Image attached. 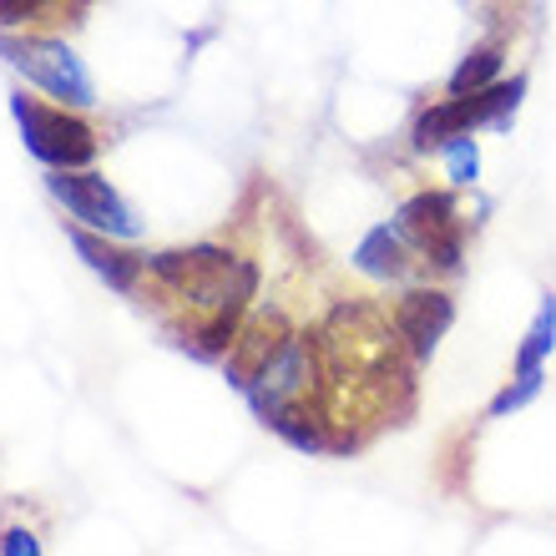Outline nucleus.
I'll list each match as a JSON object with an SVG mask.
<instances>
[{"label":"nucleus","instance_id":"12","mask_svg":"<svg viewBox=\"0 0 556 556\" xmlns=\"http://www.w3.org/2000/svg\"><path fill=\"white\" fill-rule=\"evenodd\" d=\"M552 344H556V299L546 293L542 308H536V319H531V329H527V344L516 350V375H531V369H542L546 354H552Z\"/></svg>","mask_w":556,"mask_h":556},{"label":"nucleus","instance_id":"10","mask_svg":"<svg viewBox=\"0 0 556 556\" xmlns=\"http://www.w3.org/2000/svg\"><path fill=\"white\" fill-rule=\"evenodd\" d=\"M354 268L369 278H384V283H395V278L410 274V253H405L400 228L395 233H390V228H369V233L359 238V249H354Z\"/></svg>","mask_w":556,"mask_h":556},{"label":"nucleus","instance_id":"5","mask_svg":"<svg viewBox=\"0 0 556 556\" xmlns=\"http://www.w3.org/2000/svg\"><path fill=\"white\" fill-rule=\"evenodd\" d=\"M400 238L420 249L425 258L445 274L460 268V253H466V238H460V207H455L451 192H415L410 203H400L395 213Z\"/></svg>","mask_w":556,"mask_h":556},{"label":"nucleus","instance_id":"4","mask_svg":"<svg viewBox=\"0 0 556 556\" xmlns=\"http://www.w3.org/2000/svg\"><path fill=\"white\" fill-rule=\"evenodd\" d=\"M0 56L11 61L30 87H41L46 97H56L61 106H91V102H97L91 76H87V66L72 56V46L46 41V36H26V41L0 36Z\"/></svg>","mask_w":556,"mask_h":556},{"label":"nucleus","instance_id":"11","mask_svg":"<svg viewBox=\"0 0 556 556\" xmlns=\"http://www.w3.org/2000/svg\"><path fill=\"white\" fill-rule=\"evenodd\" d=\"M243 304H249V299H233V304H223L218 314H213V319L203 324V329H198V344H192V354H198V359H218V354H228L233 350V339H238V329H243Z\"/></svg>","mask_w":556,"mask_h":556},{"label":"nucleus","instance_id":"8","mask_svg":"<svg viewBox=\"0 0 556 556\" xmlns=\"http://www.w3.org/2000/svg\"><path fill=\"white\" fill-rule=\"evenodd\" d=\"M451 324H455V304L440 289H410L395 304V334L405 339V350L415 359H430Z\"/></svg>","mask_w":556,"mask_h":556},{"label":"nucleus","instance_id":"9","mask_svg":"<svg viewBox=\"0 0 556 556\" xmlns=\"http://www.w3.org/2000/svg\"><path fill=\"white\" fill-rule=\"evenodd\" d=\"M72 243H76V253L87 258L97 274L112 283L117 293H132L137 289V274H142V258L137 253H127V249H112L106 238H91L87 228H72Z\"/></svg>","mask_w":556,"mask_h":556},{"label":"nucleus","instance_id":"15","mask_svg":"<svg viewBox=\"0 0 556 556\" xmlns=\"http://www.w3.org/2000/svg\"><path fill=\"white\" fill-rule=\"evenodd\" d=\"M445 167H451L455 182H476V173H481L476 142H470V137H451V142H445Z\"/></svg>","mask_w":556,"mask_h":556},{"label":"nucleus","instance_id":"6","mask_svg":"<svg viewBox=\"0 0 556 556\" xmlns=\"http://www.w3.org/2000/svg\"><path fill=\"white\" fill-rule=\"evenodd\" d=\"M46 188L66 203V213H72L76 223H87V228H97V233H106V238H137L142 233L137 213L122 203V192L112 188L106 177L81 173V167H56V173L46 177Z\"/></svg>","mask_w":556,"mask_h":556},{"label":"nucleus","instance_id":"7","mask_svg":"<svg viewBox=\"0 0 556 556\" xmlns=\"http://www.w3.org/2000/svg\"><path fill=\"white\" fill-rule=\"evenodd\" d=\"M289 339H293V329H289V319H283V308H253L249 319H243V329H238L233 350H228V384L249 390L278 359V350H283Z\"/></svg>","mask_w":556,"mask_h":556},{"label":"nucleus","instance_id":"17","mask_svg":"<svg viewBox=\"0 0 556 556\" xmlns=\"http://www.w3.org/2000/svg\"><path fill=\"white\" fill-rule=\"evenodd\" d=\"M0 552H5V556H36V552H41V542H36L30 531H5Z\"/></svg>","mask_w":556,"mask_h":556},{"label":"nucleus","instance_id":"16","mask_svg":"<svg viewBox=\"0 0 556 556\" xmlns=\"http://www.w3.org/2000/svg\"><path fill=\"white\" fill-rule=\"evenodd\" d=\"M41 11H51V0H0V30L26 26V21H36Z\"/></svg>","mask_w":556,"mask_h":556},{"label":"nucleus","instance_id":"3","mask_svg":"<svg viewBox=\"0 0 556 556\" xmlns=\"http://www.w3.org/2000/svg\"><path fill=\"white\" fill-rule=\"evenodd\" d=\"M11 112L21 122L26 152L41 157L46 167H87L97 157V132L81 117H72L66 106H46L21 91V97H11Z\"/></svg>","mask_w":556,"mask_h":556},{"label":"nucleus","instance_id":"1","mask_svg":"<svg viewBox=\"0 0 556 556\" xmlns=\"http://www.w3.org/2000/svg\"><path fill=\"white\" fill-rule=\"evenodd\" d=\"M152 274H157L182 304H198V308H223V304H233V299H249L253 283H258L253 264H243V258H233V253H223V249H207V243L157 253V258H152Z\"/></svg>","mask_w":556,"mask_h":556},{"label":"nucleus","instance_id":"2","mask_svg":"<svg viewBox=\"0 0 556 556\" xmlns=\"http://www.w3.org/2000/svg\"><path fill=\"white\" fill-rule=\"evenodd\" d=\"M521 97H527V76L491 81V87H481V91H460V97H451V102H440V106H430V112H420V122H415V147H420V152L445 147L451 137H470L481 122L506 127V117L521 106Z\"/></svg>","mask_w":556,"mask_h":556},{"label":"nucleus","instance_id":"13","mask_svg":"<svg viewBox=\"0 0 556 556\" xmlns=\"http://www.w3.org/2000/svg\"><path fill=\"white\" fill-rule=\"evenodd\" d=\"M496 76H501V46H481V51H470L451 72V91L455 97H460V91H481V87H491Z\"/></svg>","mask_w":556,"mask_h":556},{"label":"nucleus","instance_id":"14","mask_svg":"<svg viewBox=\"0 0 556 556\" xmlns=\"http://www.w3.org/2000/svg\"><path fill=\"white\" fill-rule=\"evenodd\" d=\"M542 395V369H531V375H516V384H506L496 400H491V415H511V410H521V405H531V400Z\"/></svg>","mask_w":556,"mask_h":556}]
</instances>
